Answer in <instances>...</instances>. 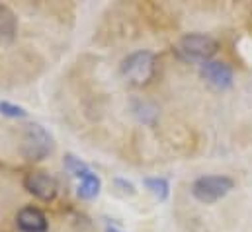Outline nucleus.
<instances>
[{"instance_id":"1","label":"nucleus","mask_w":252,"mask_h":232,"mask_svg":"<svg viewBox=\"0 0 252 232\" xmlns=\"http://www.w3.org/2000/svg\"><path fill=\"white\" fill-rule=\"evenodd\" d=\"M172 51L184 62L205 64L219 51V43H217V39H213L211 35H205V33H188L174 43Z\"/></svg>"},{"instance_id":"2","label":"nucleus","mask_w":252,"mask_h":232,"mask_svg":"<svg viewBox=\"0 0 252 232\" xmlns=\"http://www.w3.org/2000/svg\"><path fill=\"white\" fill-rule=\"evenodd\" d=\"M53 148H55L53 137L41 125L32 123V125H28L24 129L22 141H20V154L26 160H30V162L45 160L53 152Z\"/></svg>"},{"instance_id":"3","label":"nucleus","mask_w":252,"mask_h":232,"mask_svg":"<svg viewBox=\"0 0 252 232\" xmlns=\"http://www.w3.org/2000/svg\"><path fill=\"white\" fill-rule=\"evenodd\" d=\"M157 57L151 51H137L131 53L129 57L122 62V74L127 82L135 88L149 86L151 80L157 74Z\"/></svg>"},{"instance_id":"4","label":"nucleus","mask_w":252,"mask_h":232,"mask_svg":"<svg viewBox=\"0 0 252 232\" xmlns=\"http://www.w3.org/2000/svg\"><path fill=\"white\" fill-rule=\"evenodd\" d=\"M233 187H235V181L227 175H201L191 183V195L199 203L209 205L223 199Z\"/></svg>"},{"instance_id":"5","label":"nucleus","mask_w":252,"mask_h":232,"mask_svg":"<svg viewBox=\"0 0 252 232\" xmlns=\"http://www.w3.org/2000/svg\"><path fill=\"white\" fill-rule=\"evenodd\" d=\"M24 187L28 193H32L33 197L41 199V201H53L57 197V179L53 175L41 170H33L24 175Z\"/></svg>"},{"instance_id":"6","label":"nucleus","mask_w":252,"mask_h":232,"mask_svg":"<svg viewBox=\"0 0 252 232\" xmlns=\"http://www.w3.org/2000/svg\"><path fill=\"white\" fill-rule=\"evenodd\" d=\"M199 74L207 84H211L217 90H227L233 86V68L227 62L209 60V62L201 64Z\"/></svg>"},{"instance_id":"7","label":"nucleus","mask_w":252,"mask_h":232,"mask_svg":"<svg viewBox=\"0 0 252 232\" xmlns=\"http://www.w3.org/2000/svg\"><path fill=\"white\" fill-rule=\"evenodd\" d=\"M16 227L20 232H47L49 223L41 209L37 207H24L16 217Z\"/></svg>"},{"instance_id":"8","label":"nucleus","mask_w":252,"mask_h":232,"mask_svg":"<svg viewBox=\"0 0 252 232\" xmlns=\"http://www.w3.org/2000/svg\"><path fill=\"white\" fill-rule=\"evenodd\" d=\"M18 29V18L14 10L6 4H0V43L12 41Z\"/></svg>"},{"instance_id":"9","label":"nucleus","mask_w":252,"mask_h":232,"mask_svg":"<svg viewBox=\"0 0 252 232\" xmlns=\"http://www.w3.org/2000/svg\"><path fill=\"white\" fill-rule=\"evenodd\" d=\"M100 189H102V181H100V177L94 174V172H88L84 177H80V183H78L76 193H78L80 199L90 201V199L98 197Z\"/></svg>"},{"instance_id":"10","label":"nucleus","mask_w":252,"mask_h":232,"mask_svg":"<svg viewBox=\"0 0 252 232\" xmlns=\"http://www.w3.org/2000/svg\"><path fill=\"white\" fill-rule=\"evenodd\" d=\"M145 187H147L158 201H166V199H168V193H170L168 179H164V177H147V179H145Z\"/></svg>"},{"instance_id":"11","label":"nucleus","mask_w":252,"mask_h":232,"mask_svg":"<svg viewBox=\"0 0 252 232\" xmlns=\"http://www.w3.org/2000/svg\"><path fill=\"white\" fill-rule=\"evenodd\" d=\"M64 168L72 175H76L78 179L84 177L88 172H92V170L88 168V164H84L80 158H76V156H72V154H66V156H64Z\"/></svg>"},{"instance_id":"12","label":"nucleus","mask_w":252,"mask_h":232,"mask_svg":"<svg viewBox=\"0 0 252 232\" xmlns=\"http://www.w3.org/2000/svg\"><path fill=\"white\" fill-rule=\"evenodd\" d=\"M0 114L6 117H12V119H24L28 117V112L16 104H10V102H0Z\"/></svg>"},{"instance_id":"13","label":"nucleus","mask_w":252,"mask_h":232,"mask_svg":"<svg viewBox=\"0 0 252 232\" xmlns=\"http://www.w3.org/2000/svg\"><path fill=\"white\" fill-rule=\"evenodd\" d=\"M108 232H120L118 229H108Z\"/></svg>"}]
</instances>
